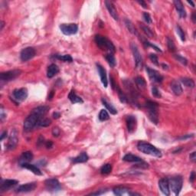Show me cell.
I'll return each instance as SVG.
<instances>
[{"label":"cell","instance_id":"7402d4cb","mask_svg":"<svg viewBox=\"0 0 196 196\" xmlns=\"http://www.w3.org/2000/svg\"><path fill=\"white\" fill-rule=\"evenodd\" d=\"M171 88H172V91H173L174 94H176V96H180L183 92V90H182V87L181 84H180V83L178 81H176V80L172 81Z\"/></svg>","mask_w":196,"mask_h":196},{"label":"cell","instance_id":"1f68e13d","mask_svg":"<svg viewBox=\"0 0 196 196\" xmlns=\"http://www.w3.org/2000/svg\"><path fill=\"white\" fill-rule=\"evenodd\" d=\"M124 22H125L126 26V28H127V29L129 30V32H131L132 34H137L136 30V28H134V25H133V23H132L129 20V19L126 18Z\"/></svg>","mask_w":196,"mask_h":196},{"label":"cell","instance_id":"9f6ffc18","mask_svg":"<svg viewBox=\"0 0 196 196\" xmlns=\"http://www.w3.org/2000/svg\"><path fill=\"white\" fill-rule=\"evenodd\" d=\"M53 117H54V118H55V119H58V118H59L61 117V114H60V113L55 112V113H53Z\"/></svg>","mask_w":196,"mask_h":196},{"label":"cell","instance_id":"6f0895ef","mask_svg":"<svg viewBox=\"0 0 196 196\" xmlns=\"http://www.w3.org/2000/svg\"><path fill=\"white\" fill-rule=\"evenodd\" d=\"M54 93H55V92L53 91H51L50 92V94L48 95V100H51L53 98V96H54Z\"/></svg>","mask_w":196,"mask_h":196},{"label":"cell","instance_id":"3957f363","mask_svg":"<svg viewBox=\"0 0 196 196\" xmlns=\"http://www.w3.org/2000/svg\"><path fill=\"white\" fill-rule=\"evenodd\" d=\"M41 118L39 117L38 114L34 113H31V114L28 117H27L26 119H25L24 121V129L26 132H29L31 130H32L36 126H38L39 120Z\"/></svg>","mask_w":196,"mask_h":196},{"label":"cell","instance_id":"91938a15","mask_svg":"<svg viewBox=\"0 0 196 196\" xmlns=\"http://www.w3.org/2000/svg\"><path fill=\"white\" fill-rule=\"evenodd\" d=\"M106 191H102V192H93V193H91V195H100V194H103V193H104Z\"/></svg>","mask_w":196,"mask_h":196},{"label":"cell","instance_id":"60d3db41","mask_svg":"<svg viewBox=\"0 0 196 196\" xmlns=\"http://www.w3.org/2000/svg\"><path fill=\"white\" fill-rule=\"evenodd\" d=\"M176 32H177V34H178V36L181 39V40L182 41H185V35L184 31L182 30V28L179 26V25H177L176 26Z\"/></svg>","mask_w":196,"mask_h":196},{"label":"cell","instance_id":"44dd1931","mask_svg":"<svg viewBox=\"0 0 196 196\" xmlns=\"http://www.w3.org/2000/svg\"><path fill=\"white\" fill-rule=\"evenodd\" d=\"M33 159V154L32 152H23L22 155L21 156L20 159L18 160L19 164L21 166L23 165L25 163H28L29 162H31Z\"/></svg>","mask_w":196,"mask_h":196},{"label":"cell","instance_id":"7dc6e473","mask_svg":"<svg viewBox=\"0 0 196 196\" xmlns=\"http://www.w3.org/2000/svg\"><path fill=\"white\" fill-rule=\"evenodd\" d=\"M143 18L144 20L146 21V22H147V24H151L152 23V18L150 15L147 12H144L143 13Z\"/></svg>","mask_w":196,"mask_h":196},{"label":"cell","instance_id":"ab89813d","mask_svg":"<svg viewBox=\"0 0 196 196\" xmlns=\"http://www.w3.org/2000/svg\"><path fill=\"white\" fill-rule=\"evenodd\" d=\"M117 91H118L117 93H118V95H119L120 101H121L122 103H127V101H128L127 97L125 95V93H123V92H122L121 90L119 89V87H117Z\"/></svg>","mask_w":196,"mask_h":196},{"label":"cell","instance_id":"816d5d0a","mask_svg":"<svg viewBox=\"0 0 196 196\" xmlns=\"http://www.w3.org/2000/svg\"><path fill=\"white\" fill-rule=\"evenodd\" d=\"M138 3H140V5H141L144 8H147V5H146V3L144 1H143V0H141V1H137Z\"/></svg>","mask_w":196,"mask_h":196},{"label":"cell","instance_id":"f907efd6","mask_svg":"<svg viewBox=\"0 0 196 196\" xmlns=\"http://www.w3.org/2000/svg\"><path fill=\"white\" fill-rule=\"evenodd\" d=\"M45 146H46L47 149H50V148H51L53 146V143L51 140H48V141H47Z\"/></svg>","mask_w":196,"mask_h":196},{"label":"cell","instance_id":"94428289","mask_svg":"<svg viewBox=\"0 0 196 196\" xmlns=\"http://www.w3.org/2000/svg\"><path fill=\"white\" fill-rule=\"evenodd\" d=\"M188 3H189V4H191V5H192V7H195V4H194V2H192V1H188Z\"/></svg>","mask_w":196,"mask_h":196},{"label":"cell","instance_id":"52a82bcc","mask_svg":"<svg viewBox=\"0 0 196 196\" xmlns=\"http://www.w3.org/2000/svg\"><path fill=\"white\" fill-rule=\"evenodd\" d=\"M131 49L133 55L134 61H135L136 67L138 69H142L143 65V58H142L141 54H140V51L138 49V47L136 45H135L134 43L131 44Z\"/></svg>","mask_w":196,"mask_h":196},{"label":"cell","instance_id":"d590c367","mask_svg":"<svg viewBox=\"0 0 196 196\" xmlns=\"http://www.w3.org/2000/svg\"><path fill=\"white\" fill-rule=\"evenodd\" d=\"M51 123V119H49L48 118H41V119L39 120V123H38V126H42V127H47V126H49Z\"/></svg>","mask_w":196,"mask_h":196},{"label":"cell","instance_id":"5b68a950","mask_svg":"<svg viewBox=\"0 0 196 196\" xmlns=\"http://www.w3.org/2000/svg\"><path fill=\"white\" fill-rule=\"evenodd\" d=\"M146 107L148 109V113H149V118L152 122L155 124H158L159 123V117H158L157 107L158 105L156 103L152 101H147Z\"/></svg>","mask_w":196,"mask_h":196},{"label":"cell","instance_id":"f546056e","mask_svg":"<svg viewBox=\"0 0 196 196\" xmlns=\"http://www.w3.org/2000/svg\"><path fill=\"white\" fill-rule=\"evenodd\" d=\"M181 82L187 87H190V88H194L195 87V82L191 78L188 77H182L181 79Z\"/></svg>","mask_w":196,"mask_h":196},{"label":"cell","instance_id":"4dcf8cb0","mask_svg":"<svg viewBox=\"0 0 196 196\" xmlns=\"http://www.w3.org/2000/svg\"><path fill=\"white\" fill-rule=\"evenodd\" d=\"M105 58L110 67H115L116 65H117V61H116L115 57L113 56V54H108V55H107L105 56Z\"/></svg>","mask_w":196,"mask_h":196},{"label":"cell","instance_id":"cb8c5ba5","mask_svg":"<svg viewBox=\"0 0 196 196\" xmlns=\"http://www.w3.org/2000/svg\"><path fill=\"white\" fill-rule=\"evenodd\" d=\"M49 109H50V108H49L48 107H47V106H40V107H36V108L33 109L32 112L38 114V115H39V117H43L48 113Z\"/></svg>","mask_w":196,"mask_h":196},{"label":"cell","instance_id":"277c9868","mask_svg":"<svg viewBox=\"0 0 196 196\" xmlns=\"http://www.w3.org/2000/svg\"><path fill=\"white\" fill-rule=\"evenodd\" d=\"M169 188L172 192L176 195H178L182 190V185H183V180L181 176H175L172 177L169 179H168Z\"/></svg>","mask_w":196,"mask_h":196},{"label":"cell","instance_id":"9a60e30c","mask_svg":"<svg viewBox=\"0 0 196 196\" xmlns=\"http://www.w3.org/2000/svg\"><path fill=\"white\" fill-rule=\"evenodd\" d=\"M36 182H32V183H26L25 185H22L18 188H16V192H32L36 188Z\"/></svg>","mask_w":196,"mask_h":196},{"label":"cell","instance_id":"d6986e66","mask_svg":"<svg viewBox=\"0 0 196 196\" xmlns=\"http://www.w3.org/2000/svg\"><path fill=\"white\" fill-rule=\"evenodd\" d=\"M126 126L129 133H133L135 131L136 127V119L133 116H128L126 117Z\"/></svg>","mask_w":196,"mask_h":196},{"label":"cell","instance_id":"4316f807","mask_svg":"<svg viewBox=\"0 0 196 196\" xmlns=\"http://www.w3.org/2000/svg\"><path fill=\"white\" fill-rule=\"evenodd\" d=\"M102 103H103V105L107 108V110H109V112L113 115H116L117 113V110L116 109L115 107L112 105L111 103H110L108 101H107V100H105L104 98L102 99Z\"/></svg>","mask_w":196,"mask_h":196},{"label":"cell","instance_id":"2e32d148","mask_svg":"<svg viewBox=\"0 0 196 196\" xmlns=\"http://www.w3.org/2000/svg\"><path fill=\"white\" fill-rule=\"evenodd\" d=\"M159 186L160 190L166 195H170V188L169 185L167 178H162L159 182Z\"/></svg>","mask_w":196,"mask_h":196},{"label":"cell","instance_id":"f6af8a7d","mask_svg":"<svg viewBox=\"0 0 196 196\" xmlns=\"http://www.w3.org/2000/svg\"><path fill=\"white\" fill-rule=\"evenodd\" d=\"M144 44L146 45V46H149V47H151V48H154L156 51H159V52H162V50L159 48H158L157 46H156L155 45H152V43L149 42L148 41H144Z\"/></svg>","mask_w":196,"mask_h":196},{"label":"cell","instance_id":"603a6c76","mask_svg":"<svg viewBox=\"0 0 196 196\" xmlns=\"http://www.w3.org/2000/svg\"><path fill=\"white\" fill-rule=\"evenodd\" d=\"M59 72V68L55 64H51L49 65L48 67V71H47V77L48 78L55 77V75Z\"/></svg>","mask_w":196,"mask_h":196},{"label":"cell","instance_id":"f35d334b","mask_svg":"<svg viewBox=\"0 0 196 196\" xmlns=\"http://www.w3.org/2000/svg\"><path fill=\"white\" fill-rule=\"evenodd\" d=\"M56 58L59 60H61L63 61H66V62H72L73 58L71 55H56Z\"/></svg>","mask_w":196,"mask_h":196},{"label":"cell","instance_id":"e575fe53","mask_svg":"<svg viewBox=\"0 0 196 196\" xmlns=\"http://www.w3.org/2000/svg\"><path fill=\"white\" fill-rule=\"evenodd\" d=\"M112 171V166L110 164H105L100 169V172L103 175H107L110 173Z\"/></svg>","mask_w":196,"mask_h":196},{"label":"cell","instance_id":"e0dca14e","mask_svg":"<svg viewBox=\"0 0 196 196\" xmlns=\"http://www.w3.org/2000/svg\"><path fill=\"white\" fill-rule=\"evenodd\" d=\"M97 71H98V73H99L100 77L101 82L103 84V87H107V85H108V81H107V73H106V70L103 68L100 65H97Z\"/></svg>","mask_w":196,"mask_h":196},{"label":"cell","instance_id":"f5cc1de1","mask_svg":"<svg viewBox=\"0 0 196 196\" xmlns=\"http://www.w3.org/2000/svg\"><path fill=\"white\" fill-rule=\"evenodd\" d=\"M195 178V172H192V174H191V176H190V178H189L190 182H194Z\"/></svg>","mask_w":196,"mask_h":196},{"label":"cell","instance_id":"d4e9b609","mask_svg":"<svg viewBox=\"0 0 196 196\" xmlns=\"http://www.w3.org/2000/svg\"><path fill=\"white\" fill-rule=\"evenodd\" d=\"M21 166L23 167V168H25L27 169L30 170L31 172H32L33 173L37 175V176H42V173L41 172V170L37 166H34V165H32V164L29 163H25L23 165H22Z\"/></svg>","mask_w":196,"mask_h":196},{"label":"cell","instance_id":"7bdbcfd3","mask_svg":"<svg viewBox=\"0 0 196 196\" xmlns=\"http://www.w3.org/2000/svg\"><path fill=\"white\" fill-rule=\"evenodd\" d=\"M174 56H175L176 60H177L178 61H179L180 63H182V65H187V64H188V61H187V59H186L185 58L181 56V55H175Z\"/></svg>","mask_w":196,"mask_h":196},{"label":"cell","instance_id":"ffe728a7","mask_svg":"<svg viewBox=\"0 0 196 196\" xmlns=\"http://www.w3.org/2000/svg\"><path fill=\"white\" fill-rule=\"evenodd\" d=\"M174 5H175L176 10H177L178 15H179L180 18H185L186 12L182 2L179 1V0H176V1H174Z\"/></svg>","mask_w":196,"mask_h":196},{"label":"cell","instance_id":"c3c4849f","mask_svg":"<svg viewBox=\"0 0 196 196\" xmlns=\"http://www.w3.org/2000/svg\"><path fill=\"white\" fill-rule=\"evenodd\" d=\"M52 134H53V136H55V137L58 136L60 135V129H59L58 127L53 128Z\"/></svg>","mask_w":196,"mask_h":196},{"label":"cell","instance_id":"f1b7e54d","mask_svg":"<svg viewBox=\"0 0 196 196\" xmlns=\"http://www.w3.org/2000/svg\"><path fill=\"white\" fill-rule=\"evenodd\" d=\"M88 159H89V157L87 155V153L86 152H82L78 156L74 159L73 162L74 163H82V162H87Z\"/></svg>","mask_w":196,"mask_h":196},{"label":"cell","instance_id":"8d00e7d4","mask_svg":"<svg viewBox=\"0 0 196 196\" xmlns=\"http://www.w3.org/2000/svg\"><path fill=\"white\" fill-rule=\"evenodd\" d=\"M135 82L139 87H141V88H145V87H146V81L144 80L143 77H137L135 79Z\"/></svg>","mask_w":196,"mask_h":196},{"label":"cell","instance_id":"484cf974","mask_svg":"<svg viewBox=\"0 0 196 196\" xmlns=\"http://www.w3.org/2000/svg\"><path fill=\"white\" fill-rule=\"evenodd\" d=\"M123 161L125 162H141L143 160H142L141 158L138 157L136 156H134L133 154H126L125 156H123Z\"/></svg>","mask_w":196,"mask_h":196},{"label":"cell","instance_id":"8fae6325","mask_svg":"<svg viewBox=\"0 0 196 196\" xmlns=\"http://www.w3.org/2000/svg\"><path fill=\"white\" fill-rule=\"evenodd\" d=\"M18 183L17 180L14 179H6L2 180L0 185V192H4L13 188Z\"/></svg>","mask_w":196,"mask_h":196},{"label":"cell","instance_id":"30bf717a","mask_svg":"<svg viewBox=\"0 0 196 196\" xmlns=\"http://www.w3.org/2000/svg\"><path fill=\"white\" fill-rule=\"evenodd\" d=\"M34 56H35V50L34 48H32V47L25 48L21 51L20 57L21 60L22 61H28L34 58Z\"/></svg>","mask_w":196,"mask_h":196},{"label":"cell","instance_id":"83f0119b","mask_svg":"<svg viewBox=\"0 0 196 196\" xmlns=\"http://www.w3.org/2000/svg\"><path fill=\"white\" fill-rule=\"evenodd\" d=\"M68 98L69 100L71 101V103H82L84 102L82 98L78 97V96L74 93V91H71V92H70V93L68 94Z\"/></svg>","mask_w":196,"mask_h":196},{"label":"cell","instance_id":"11a10c76","mask_svg":"<svg viewBox=\"0 0 196 196\" xmlns=\"http://www.w3.org/2000/svg\"><path fill=\"white\" fill-rule=\"evenodd\" d=\"M194 136V135L193 134H192V135H188V136H182V137L178 138L179 140H185V139H187V138H191V137H193Z\"/></svg>","mask_w":196,"mask_h":196},{"label":"cell","instance_id":"ba28073f","mask_svg":"<svg viewBox=\"0 0 196 196\" xmlns=\"http://www.w3.org/2000/svg\"><path fill=\"white\" fill-rule=\"evenodd\" d=\"M60 29L61 32L65 35H71L74 34L78 31V26L77 24H61L60 25Z\"/></svg>","mask_w":196,"mask_h":196},{"label":"cell","instance_id":"7a4b0ae2","mask_svg":"<svg viewBox=\"0 0 196 196\" xmlns=\"http://www.w3.org/2000/svg\"><path fill=\"white\" fill-rule=\"evenodd\" d=\"M95 42L100 48L110 51V54H113L115 52V46L106 37L102 36L100 34H97L95 36Z\"/></svg>","mask_w":196,"mask_h":196},{"label":"cell","instance_id":"bcb514c9","mask_svg":"<svg viewBox=\"0 0 196 196\" xmlns=\"http://www.w3.org/2000/svg\"><path fill=\"white\" fill-rule=\"evenodd\" d=\"M152 95L155 97H161V96H162L161 93H160L159 91L156 87H153L152 88Z\"/></svg>","mask_w":196,"mask_h":196},{"label":"cell","instance_id":"4fadbf2b","mask_svg":"<svg viewBox=\"0 0 196 196\" xmlns=\"http://www.w3.org/2000/svg\"><path fill=\"white\" fill-rule=\"evenodd\" d=\"M28 90L26 88H20V89H16L13 91V97H14L15 100H16L18 102L24 101L28 97Z\"/></svg>","mask_w":196,"mask_h":196},{"label":"cell","instance_id":"680465c9","mask_svg":"<svg viewBox=\"0 0 196 196\" xmlns=\"http://www.w3.org/2000/svg\"><path fill=\"white\" fill-rule=\"evenodd\" d=\"M192 21H193V22H194V23H195V22H196L195 12H193V13H192Z\"/></svg>","mask_w":196,"mask_h":196},{"label":"cell","instance_id":"db71d44e","mask_svg":"<svg viewBox=\"0 0 196 196\" xmlns=\"http://www.w3.org/2000/svg\"><path fill=\"white\" fill-rule=\"evenodd\" d=\"M7 136V131H4L1 135V138H0V140L2 141V140H4V138Z\"/></svg>","mask_w":196,"mask_h":196},{"label":"cell","instance_id":"be15d7a7","mask_svg":"<svg viewBox=\"0 0 196 196\" xmlns=\"http://www.w3.org/2000/svg\"><path fill=\"white\" fill-rule=\"evenodd\" d=\"M162 67H163V69H168L167 68V66H166V65H162Z\"/></svg>","mask_w":196,"mask_h":196},{"label":"cell","instance_id":"6da1fadb","mask_svg":"<svg viewBox=\"0 0 196 196\" xmlns=\"http://www.w3.org/2000/svg\"><path fill=\"white\" fill-rule=\"evenodd\" d=\"M137 149L141 152L147 154V155L156 156V157L158 158L162 156V152H161V151L159 149H157L156 146H152V144L149 143H146V142L143 141L140 142L137 144Z\"/></svg>","mask_w":196,"mask_h":196},{"label":"cell","instance_id":"681fc988","mask_svg":"<svg viewBox=\"0 0 196 196\" xmlns=\"http://www.w3.org/2000/svg\"><path fill=\"white\" fill-rule=\"evenodd\" d=\"M189 158H190V160L192 161V162H195V161H196V152H192V153L190 155Z\"/></svg>","mask_w":196,"mask_h":196},{"label":"cell","instance_id":"8992f818","mask_svg":"<svg viewBox=\"0 0 196 196\" xmlns=\"http://www.w3.org/2000/svg\"><path fill=\"white\" fill-rule=\"evenodd\" d=\"M22 71L20 70H12V71L2 72L0 74V80L2 82H8L13 81L14 79L18 77L21 74Z\"/></svg>","mask_w":196,"mask_h":196},{"label":"cell","instance_id":"ee69618b","mask_svg":"<svg viewBox=\"0 0 196 196\" xmlns=\"http://www.w3.org/2000/svg\"><path fill=\"white\" fill-rule=\"evenodd\" d=\"M150 58L151 60V61L153 63L154 65H159V60H158V57L157 55H155V54H150Z\"/></svg>","mask_w":196,"mask_h":196},{"label":"cell","instance_id":"5bb4252c","mask_svg":"<svg viewBox=\"0 0 196 196\" xmlns=\"http://www.w3.org/2000/svg\"><path fill=\"white\" fill-rule=\"evenodd\" d=\"M18 133L15 129H14L13 131L11 133V135L8 139V142L7 143L6 148L8 150H14L15 148L16 147L17 144H18Z\"/></svg>","mask_w":196,"mask_h":196},{"label":"cell","instance_id":"7c38bea8","mask_svg":"<svg viewBox=\"0 0 196 196\" xmlns=\"http://www.w3.org/2000/svg\"><path fill=\"white\" fill-rule=\"evenodd\" d=\"M146 69L148 75H149V77H150L152 81H154V82H156V83L162 82V80H163V77L157 71L150 68V67H146Z\"/></svg>","mask_w":196,"mask_h":196},{"label":"cell","instance_id":"9c48e42d","mask_svg":"<svg viewBox=\"0 0 196 196\" xmlns=\"http://www.w3.org/2000/svg\"><path fill=\"white\" fill-rule=\"evenodd\" d=\"M45 188L49 192H58L60 191L61 188V186L60 185V182L56 178H50V179H47L45 182Z\"/></svg>","mask_w":196,"mask_h":196},{"label":"cell","instance_id":"ac0fdd59","mask_svg":"<svg viewBox=\"0 0 196 196\" xmlns=\"http://www.w3.org/2000/svg\"><path fill=\"white\" fill-rule=\"evenodd\" d=\"M105 5H106V7H107V10H108L109 13L110 14V15H111V16L114 18V20L118 21V19H119V16H118L117 11V9H116L114 5H113L111 2H110V1H106Z\"/></svg>","mask_w":196,"mask_h":196},{"label":"cell","instance_id":"b9f144b4","mask_svg":"<svg viewBox=\"0 0 196 196\" xmlns=\"http://www.w3.org/2000/svg\"><path fill=\"white\" fill-rule=\"evenodd\" d=\"M167 45H168V48L170 51H172V52L176 51V45L174 44L173 41L170 39L169 38H167Z\"/></svg>","mask_w":196,"mask_h":196},{"label":"cell","instance_id":"74e56055","mask_svg":"<svg viewBox=\"0 0 196 196\" xmlns=\"http://www.w3.org/2000/svg\"><path fill=\"white\" fill-rule=\"evenodd\" d=\"M110 119L109 114L106 110H101L99 113V119L100 121H105Z\"/></svg>","mask_w":196,"mask_h":196},{"label":"cell","instance_id":"d6a6232c","mask_svg":"<svg viewBox=\"0 0 196 196\" xmlns=\"http://www.w3.org/2000/svg\"><path fill=\"white\" fill-rule=\"evenodd\" d=\"M140 28H142V30L143 31V32L147 35L148 37H150V38H152V37H153V33H152V31L150 29L147 25H145L143 23H140Z\"/></svg>","mask_w":196,"mask_h":196},{"label":"cell","instance_id":"836d02e7","mask_svg":"<svg viewBox=\"0 0 196 196\" xmlns=\"http://www.w3.org/2000/svg\"><path fill=\"white\" fill-rule=\"evenodd\" d=\"M113 192L117 195H125L126 193L129 194L127 188H123V187H117L113 189Z\"/></svg>","mask_w":196,"mask_h":196},{"label":"cell","instance_id":"6125c7cd","mask_svg":"<svg viewBox=\"0 0 196 196\" xmlns=\"http://www.w3.org/2000/svg\"><path fill=\"white\" fill-rule=\"evenodd\" d=\"M3 27H4V22L2 21V22H1V30H2Z\"/></svg>","mask_w":196,"mask_h":196}]
</instances>
